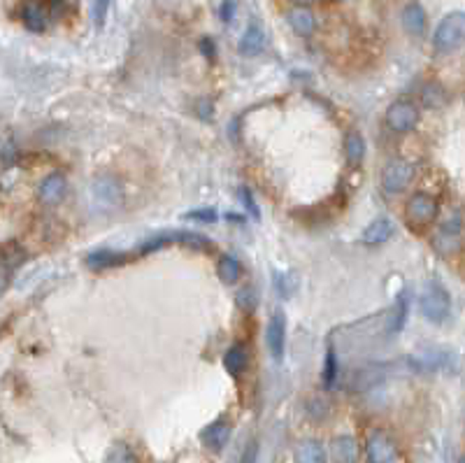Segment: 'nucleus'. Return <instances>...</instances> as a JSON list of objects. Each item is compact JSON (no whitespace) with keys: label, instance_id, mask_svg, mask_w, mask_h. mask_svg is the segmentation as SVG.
<instances>
[{"label":"nucleus","instance_id":"nucleus-1","mask_svg":"<svg viewBox=\"0 0 465 463\" xmlns=\"http://www.w3.org/2000/svg\"><path fill=\"white\" fill-rule=\"evenodd\" d=\"M168 245H186V247L200 249V251L212 249V242H209L205 235H198L191 231H165V233L149 235V238L140 245V254H151V251L163 249Z\"/></svg>","mask_w":465,"mask_h":463},{"label":"nucleus","instance_id":"nucleus-2","mask_svg":"<svg viewBox=\"0 0 465 463\" xmlns=\"http://www.w3.org/2000/svg\"><path fill=\"white\" fill-rule=\"evenodd\" d=\"M465 45V12L456 10L444 14L433 33V47L437 52H454Z\"/></svg>","mask_w":465,"mask_h":463},{"label":"nucleus","instance_id":"nucleus-3","mask_svg":"<svg viewBox=\"0 0 465 463\" xmlns=\"http://www.w3.org/2000/svg\"><path fill=\"white\" fill-rule=\"evenodd\" d=\"M419 305H421V315H424L428 322L442 324L444 319L449 317V310H452L449 291H447L439 282H428L424 286V293H421Z\"/></svg>","mask_w":465,"mask_h":463},{"label":"nucleus","instance_id":"nucleus-4","mask_svg":"<svg viewBox=\"0 0 465 463\" xmlns=\"http://www.w3.org/2000/svg\"><path fill=\"white\" fill-rule=\"evenodd\" d=\"M419 124V107L412 100H395L386 109V126L393 133H410Z\"/></svg>","mask_w":465,"mask_h":463},{"label":"nucleus","instance_id":"nucleus-5","mask_svg":"<svg viewBox=\"0 0 465 463\" xmlns=\"http://www.w3.org/2000/svg\"><path fill=\"white\" fill-rule=\"evenodd\" d=\"M93 200L100 209H116L124 203V184L112 175H103L93 182Z\"/></svg>","mask_w":465,"mask_h":463},{"label":"nucleus","instance_id":"nucleus-6","mask_svg":"<svg viewBox=\"0 0 465 463\" xmlns=\"http://www.w3.org/2000/svg\"><path fill=\"white\" fill-rule=\"evenodd\" d=\"M433 247L437 254H442V256L456 254V251L461 249V217L459 214H452L442 226H439L433 238Z\"/></svg>","mask_w":465,"mask_h":463},{"label":"nucleus","instance_id":"nucleus-7","mask_svg":"<svg viewBox=\"0 0 465 463\" xmlns=\"http://www.w3.org/2000/svg\"><path fill=\"white\" fill-rule=\"evenodd\" d=\"M414 180V165L405 158H395L393 163H388L382 173V184L386 193H400L412 184Z\"/></svg>","mask_w":465,"mask_h":463},{"label":"nucleus","instance_id":"nucleus-8","mask_svg":"<svg viewBox=\"0 0 465 463\" xmlns=\"http://www.w3.org/2000/svg\"><path fill=\"white\" fill-rule=\"evenodd\" d=\"M437 212H439L437 198L430 196V193H424V191L414 193L407 203V217L414 224H421V226L430 224L437 217Z\"/></svg>","mask_w":465,"mask_h":463},{"label":"nucleus","instance_id":"nucleus-9","mask_svg":"<svg viewBox=\"0 0 465 463\" xmlns=\"http://www.w3.org/2000/svg\"><path fill=\"white\" fill-rule=\"evenodd\" d=\"M268 349L273 354L275 361H282L284 359V349H286V317L282 310L270 317V324H268Z\"/></svg>","mask_w":465,"mask_h":463},{"label":"nucleus","instance_id":"nucleus-10","mask_svg":"<svg viewBox=\"0 0 465 463\" xmlns=\"http://www.w3.org/2000/svg\"><path fill=\"white\" fill-rule=\"evenodd\" d=\"M395 454V442L388 437L384 431H372L368 437V461L370 463H393Z\"/></svg>","mask_w":465,"mask_h":463},{"label":"nucleus","instance_id":"nucleus-11","mask_svg":"<svg viewBox=\"0 0 465 463\" xmlns=\"http://www.w3.org/2000/svg\"><path fill=\"white\" fill-rule=\"evenodd\" d=\"M231 435H233L231 422L228 419H217V422H212L200 433V440L209 452H221L228 445V440H231Z\"/></svg>","mask_w":465,"mask_h":463},{"label":"nucleus","instance_id":"nucleus-12","mask_svg":"<svg viewBox=\"0 0 465 463\" xmlns=\"http://www.w3.org/2000/svg\"><path fill=\"white\" fill-rule=\"evenodd\" d=\"M65 191H67L65 175L52 173V175H47V178L42 180L40 191H38V198H40L42 205H58L65 198Z\"/></svg>","mask_w":465,"mask_h":463},{"label":"nucleus","instance_id":"nucleus-13","mask_svg":"<svg viewBox=\"0 0 465 463\" xmlns=\"http://www.w3.org/2000/svg\"><path fill=\"white\" fill-rule=\"evenodd\" d=\"M266 45H268V36H266L263 23L251 21L240 38V54L242 56H258V54H263Z\"/></svg>","mask_w":465,"mask_h":463},{"label":"nucleus","instance_id":"nucleus-14","mask_svg":"<svg viewBox=\"0 0 465 463\" xmlns=\"http://www.w3.org/2000/svg\"><path fill=\"white\" fill-rule=\"evenodd\" d=\"M128 261V254L114 249H98L87 256V266L91 271H107V268H119Z\"/></svg>","mask_w":465,"mask_h":463},{"label":"nucleus","instance_id":"nucleus-15","mask_svg":"<svg viewBox=\"0 0 465 463\" xmlns=\"http://www.w3.org/2000/svg\"><path fill=\"white\" fill-rule=\"evenodd\" d=\"M407 315H410V296L407 293H400L395 298L393 307L388 310V319H386V331L391 335H398L405 324H407Z\"/></svg>","mask_w":465,"mask_h":463},{"label":"nucleus","instance_id":"nucleus-16","mask_svg":"<svg viewBox=\"0 0 465 463\" xmlns=\"http://www.w3.org/2000/svg\"><path fill=\"white\" fill-rule=\"evenodd\" d=\"M393 231H395V226L391 219L379 217L375 222H370V226H366V231H363V242H366V245H384V242L393 235Z\"/></svg>","mask_w":465,"mask_h":463},{"label":"nucleus","instance_id":"nucleus-17","mask_svg":"<svg viewBox=\"0 0 465 463\" xmlns=\"http://www.w3.org/2000/svg\"><path fill=\"white\" fill-rule=\"evenodd\" d=\"M331 457L335 463H356L359 445L351 435H340L331 442Z\"/></svg>","mask_w":465,"mask_h":463},{"label":"nucleus","instance_id":"nucleus-18","mask_svg":"<svg viewBox=\"0 0 465 463\" xmlns=\"http://www.w3.org/2000/svg\"><path fill=\"white\" fill-rule=\"evenodd\" d=\"M286 21H289V26H291V31L295 33V36H302V38L312 36L314 28H317L314 14H312L310 10H305V7H295V10H291L289 14H286Z\"/></svg>","mask_w":465,"mask_h":463},{"label":"nucleus","instance_id":"nucleus-19","mask_svg":"<svg viewBox=\"0 0 465 463\" xmlns=\"http://www.w3.org/2000/svg\"><path fill=\"white\" fill-rule=\"evenodd\" d=\"M403 26L410 36H421L426 31V10L421 3H407L403 10Z\"/></svg>","mask_w":465,"mask_h":463},{"label":"nucleus","instance_id":"nucleus-20","mask_svg":"<svg viewBox=\"0 0 465 463\" xmlns=\"http://www.w3.org/2000/svg\"><path fill=\"white\" fill-rule=\"evenodd\" d=\"M21 23L31 33H45L47 28V12L40 3H23L21 7Z\"/></svg>","mask_w":465,"mask_h":463},{"label":"nucleus","instance_id":"nucleus-21","mask_svg":"<svg viewBox=\"0 0 465 463\" xmlns=\"http://www.w3.org/2000/svg\"><path fill=\"white\" fill-rule=\"evenodd\" d=\"M295 463H326V450L319 440H302L293 454Z\"/></svg>","mask_w":465,"mask_h":463},{"label":"nucleus","instance_id":"nucleus-22","mask_svg":"<svg viewBox=\"0 0 465 463\" xmlns=\"http://www.w3.org/2000/svg\"><path fill=\"white\" fill-rule=\"evenodd\" d=\"M224 366H226V370L231 375H242L244 370H247V366H249V354H247V349L242 347V344H233L231 349L226 352V356H224Z\"/></svg>","mask_w":465,"mask_h":463},{"label":"nucleus","instance_id":"nucleus-23","mask_svg":"<svg viewBox=\"0 0 465 463\" xmlns=\"http://www.w3.org/2000/svg\"><path fill=\"white\" fill-rule=\"evenodd\" d=\"M219 280H221L224 284L228 286H233L235 282L240 280V275H242V266H240V261L231 256V254H224L221 258H219Z\"/></svg>","mask_w":465,"mask_h":463},{"label":"nucleus","instance_id":"nucleus-24","mask_svg":"<svg viewBox=\"0 0 465 463\" xmlns=\"http://www.w3.org/2000/svg\"><path fill=\"white\" fill-rule=\"evenodd\" d=\"M344 154H346V161H349V165H359L363 161V156H366V140H363V136L359 131H351L349 136H346Z\"/></svg>","mask_w":465,"mask_h":463},{"label":"nucleus","instance_id":"nucleus-25","mask_svg":"<svg viewBox=\"0 0 465 463\" xmlns=\"http://www.w3.org/2000/svg\"><path fill=\"white\" fill-rule=\"evenodd\" d=\"M23 258H26V254H23V249L16 245V242H10V245L5 247L3 251V271H5V284H7V275H10L12 271H16L21 263H23Z\"/></svg>","mask_w":465,"mask_h":463},{"label":"nucleus","instance_id":"nucleus-26","mask_svg":"<svg viewBox=\"0 0 465 463\" xmlns=\"http://www.w3.org/2000/svg\"><path fill=\"white\" fill-rule=\"evenodd\" d=\"M335 382H337V354L333 347H328L326 364H324V386L326 389H333Z\"/></svg>","mask_w":465,"mask_h":463},{"label":"nucleus","instance_id":"nucleus-27","mask_svg":"<svg viewBox=\"0 0 465 463\" xmlns=\"http://www.w3.org/2000/svg\"><path fill=\"white\" fill-rule=\"evenodd\" d=\"M384 377V370L379 366H370V368H363L361 373L356 375V384L359 389H368V386H375L379 380Z\"/></svg>","mask_w":465,"mask_h":463},{"label":"nucleus","instance_id":"nucleus-28","mask_svg":"<svg viewBox=\"0 0 465 463\" xmlns=\"http://www.w3.org/2000/svg\"><path fill=\"white\" fill-rule=\"evenodd\" d=\"M114 0H93L91 5V16H93V23H96L98 28L105 26V19L109 14V7H112Z\"/></svg>","mask_w":465,"mask_h":463},{"label":"nucleus","instance_id":"nucleus-29","mask_svg":"<svg viewBox=\"0 0 465 463\" xmlns=\"http://www.w3.org/2000/svg\"><path fill=\"white\" fill-rule=\"evenodd\" d=\"M424 103L428 105V107H439L444 103V91H442V87L439 84H426L424 87Z\"/></svg>","mask_w":465,"mask_h":463},{"label":"nucleus","instance_id":"nucleus-30","mask_svg":"<svg viewBox=\"0 0 465 463\" xmlns=\"http://www.w3.org/2000/svg\"><path fill=\"white\" fill-rule=\"evenodd\" d=\"M105 463H138V459H135V454L126 445H116V447L109 450Z\"/></svg>","mask_w":465,"mask_h":463},{"label":"nucleus","instance_id":"nucleus-31","mask_svg":"<svg viewBox=\"0 0 465 463\" xmlns=\"http://www.w3.org/2000/svg\"><path fill=\"white\" fill-rule=\"evenodd\" d=\"M238 305H240V310H244V312H253V310H256L258 296L251 286H244V289L238 291Z\"/></svg>","mask_w":465,"mask_h":463},{"label":"nucleus","instance_id":"nucleus-32","mask_svg":"<svg viewBox=\"0 0 465 463\" xmlns=\"http://www.w3.org/2000/svg\"><path fill=\"white\" fill-rule=\"evenodd\" d=\"M186 219H196V222H214L217 219V212L212 207H205V209H191V212H186Z\"/></svg>","mask_w":465,"mask_h":463},{"label":"nucleus","instance_id":"nucleus-33","mask_svg":"<svg viewBox=\"0 0 465 463\" xmlns=\"http://www.w3.org/2000/svg\"><path fill=\"white\" fill-rule=\"evenodd\" d=\"M240 196H242V203L247 205V209L251 212V217H253V219H258V217H261V209H258V205H256V203H253L251 191H249L247 187H242V189H240Z\"/></svg>","mask_w":465,"mask_h":463},{"label":"nucleus","instance_id":"nucleus-34","mask_svg":"<svg viewBox=\"0 0 465 463\" xmlns=\"http://www.w3.org/2000/svg\"><path fill=\"white\" fill-rule=\"evenodd\" d=\"M235 10H238V5H235V0H224L221 7H219V16H221V21H231L233 19V14Z\"/></svg>","mask_w":465,"mask_h":463},{"label":"nucleus","instance_id":"nucleus-35","mask_svg":"<svg viewBox=\"0 0 465 463\" xmlns=\"http://www.w3.org/2000/svg\"><path fill=\"white\" fill-rule=\"evenodd\" d=\"M240 463H258V445H256V440H251L247 445V450H244Z\"/></svg>","mask_w":465,"mask_h":463},{"label":"nucleus","instance_id":"nucleus-36","mask_svg":"<svg viewBox=\"0 0 465 463\" xmlns=\"http://www.w3.org/2000/svg\"><path fill=\"white\" fill-rule=\"evenodd\" d=\"M200 49H202V52H205L209 58H214V42L209 40V38H202V40H200Z\"/></svg>","mask_w":465,"mask_h":463},{"label":"nucleus","instance_id":"nucleus-37","mask_svg":"<svg viewBox=\"0 0 465 463\" xmlns=\"http://www.w3.org/2000/svg\"><path fill=\"white\" fill-rule=\"evenodd\" d=\"M295 5H312V3H319V0H291Z\"/></svg>","mask_w":465,"mask_h":463},{"label":"nucleus","instance_id":"nucleus-38","mask_svg":"<svg viewBox=\"0 0 465 463\" xmlns=\"http://www.w3.org/2000/svg\"><path fill=\"white\" fill-rule=\"evenodd\" d=\"M459 463H465V457H463V459H461V461H459Z\"/></svg>","mask_w":465,"mask_h":463}]
</instances>
